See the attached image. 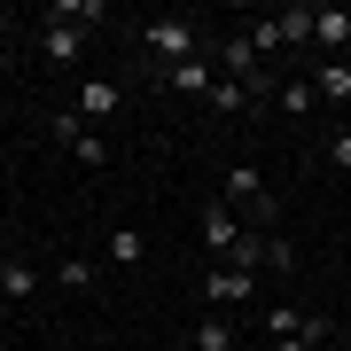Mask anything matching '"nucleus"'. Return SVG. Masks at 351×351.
I'll use <instances>...</instances> for the list:
<instances>
[{"instance_id": "obj_4", "label": "nucleus", "mask_w": 351, "mask_h": 351, "mask_svg": "<svg viewBox=\"0 0 351 351\" xmlns=\"http://www.w3.org/2000/svg\"><path fill=\"white\" fill-rule=\"evenodd\" d=\"M313 47L328 55V63H343V47H351V8H313Z\"/></svg>"}, {"instance_id": "obj_17", "label": "nucleus", "mask_w": 351, "mask_h": 351, "mask_svg": "<svg viewBox=\"0 0 351 351\" xmlns=\"http://www.w3.org/2000/svg\"><path fill=\"white\" fill-rule=\"evenodd\" d=\"M274 101H281L289 117H304V110H313L320 94H313V78H289V86H274Z\"/></svg>"}, {"instance_id": "obj_15", "label": "nucleus", "mask_w": 351, "mask_h": 351, "mask_svg": "<svg viewBox=\"0 0 351 351\" xmlns=\"http://www.w3.org/2000/svg\"><path fill=\"white\" fill-rule=\"evenodd\" d=\"M55 24H78V32H86V24H101V0H55Z\"/></svg>"}, {"instance_id": "obj_5", "label": "nucleus", "mask_w": 351, "mask_h": 351, "mask_svg": "<svg viewBox=\"0 0 351 351\" xmlns=\"http://www.w3.org/2000/svg\"><path fill=\"white\" fill-rule=\"evenodd\" d=\"M219 203H250V211H274V195H265V172L258 164H226V195Z\"/></svg>"}, {"instance_id": "obj_13", "label": "nucleus", "mask_w": 351, "mask_h": 351, "mask_svg": "<svg viewBox=\"0 0 351 351\" xmlns=\"http://www.w3.org/2000/svg\"><path fill=\"white\" fill-rule=\"evenodd\" d=\"M250 101H258V86H234V78H219V86H211V110H219V117H242Z\"/></svg>"}, {"instance_id": "obj_2", "label": "nucleus", "mask_w": 351, "mask_h": 351, "mask_svg": "<svg viewBox=\"0 0 351 351\" xmlns=\"http://www.w3.org/2000/svg\"><path fill=\"white\" fill-rule=\"evenodd\" d=\"M47 133L63 141V149H71L78 164H110V141H101V133H94V125H86L78 110H55V117H47Z\"/></svg>"}, {"instance_id": "obj_7", "label": "nucleus", "mask_w": 351, "mask_h": 351, "mask_svg": "<svg viewBox=\"0 0 351 351\" xmlns=\"http://www.w3.org/2000/svg\"><path fill=\"white\" fill-rule=\"evenodd\" d=\"M203 297H211V304H250V297H258V274H242V265H219V274L203 281Z\"/></svg>"}, {"instance_id": "obj_8", "label": "nucleus", "mask_w": 351, "mask_h": 351, "mask_svg": "<svg viewBox=\"0 0 351 351\" xmlns=\"http://www.w3.org/2000/svg\"><path fill=\"white\" fill-rule=\"evenodd\" d=\"M203 242H211V250H226V258H234V250H242V219L226 211V203H211V211H203Z\"/></svg>"}, {"instance_id": "obj_18", "label": "nucleus", "mask_w": 351, "mask_h": 351, "mask_svg": "<svg viewBox=\"0 0 351 351\" xmlns=\"http://www.w3.org/2000/svg\"><path fill=\"white\" fill-rule=\"evenodd\" d=\"M188 351H234V328H226V320L211 313V320L195 328V343H188Z\"/></svg>"}, {"instance_id": "obj_9", "label": "nucleus", "mask_w": 351, "mask_h": 351, "mask_svg": "<svg viewBox=\"0 0 351 351\" xmlns=\"http://www.w3.org/2000/svg\"><path fill=\"white\" fill-rule=\"evenodd\" d=\"M32 289H39V265H32V258H0V297H8V304H24Z\"/></svg>"}, {"instance_id": "obj_14", "label": "nucleus", "mask_w": 351, "mask_h": 351, "mask_svg": "<svg viewBox=\"0 0 351 351\" xmlns=\"http://www.w3.org/2000/svg\"><path fill=\"white\" fill-rule=\"evenodd\" d=\"M55 281H63V289H78V297H86V289L101 281V265H94V258H63V265H55Z\"/></svg>"}, {"instance_id": "obj_1", "label": "nucleus", "mask_w": 351, "mask_h": 351, "mask_svg": "<svg viewBox=\"0 0 351 351\" xmlns=\"http://www.w3.org/2000/svg\"><path fill=\"white\" fill-rule=\"evenodd\" d=\"M141 47L156 63H188V55H203V32H195V16H156V24H141Z\"/></svg>"}, {"instance_id": "obj_20", "label": "nucleus", "mask_w": 351, "mask_h": 351, "mask_svg": "<svg viewBox=\"0 0 351 351\" xmlns=\"http://www.w3.org/2000/svg\"><path fill=\"white\" fill-rule=\"evenodd\" d=\"M320 156L336 164V172H351V125H336V133H328V141H320Z\"/></svg>"}, {"instance_id": "obj_6", "label": "nucleus", "mask_w": 351, "mask_h": 351, "mask_svg": "<svg viewBox=\"0 0 351 351\" xmlns=\"http://www.w3.org/2000/svg\"><path fill=\"white\" fill-rule=\"evenodd\" d=\"M39 55H47V63H78V55H86V32L47 16V24H39Z\"/></svg>"}, {"instance_id": "obj_10", "label": "nucleus", "mask_w": 351, "mask_h": 351, "mask_svg": "<svg viewBox=\"0 0 351 351\" xmlns=\"http://www.w3.org/2000/svg\"><path fill=\"white\" fill-rule=\"evenodd\" d=\"M117 101H125V86H101L94 78V86H78V117H86V125L94 117H117Z\"/></svg>"}, {"instance_id": "obj_19", "label": "nucleus", "mask_w": 351, "mask_h": 351, "mask_svg": "<svg viewBox=\"0 0 351 351\" xmlns=\"http://www.w3.org/2000/svg\"><path fill=\"white\" fill-rule=\"evenodd\" d=\"M320 336H328V320H313V313H304V328H297V336H281L274 351H320Z\"/></svg>"}, {"instance_id": "obj_16", "label": "nucleus", "mask_w": 351, "mask_h": 351, "mask_svg": "<svg viewBox=\"0 0 351 351\" xmlns=\"http://www.w3.org/2000/svg\"><path fill=\"white\" fill-rule=\"evenodd\" d=\"M274 24H281V47H304L313 39V8H281Z\"/></svg>"}, {"instance_id": "obj_12", "label": "nucleus", "mask_w": 351, "mask_h": 351, "mask_svg": "<svg viewBox=\"0 0 351 351\" xmlns=\"http://www.w3.org/2000/svg\"><path fill=\"white\" fill-rule=\"evenodd\" d=\"M149 258V234H141V226H117L110 234V265H141Z\"/></svg>"}, {"instance_id": "obj_11", "label": "nucleus", "mask_w": 351, "mask_h": 351, "mask_svg": "<svg viewBox=\"0 0 351 351\" xmlns=\"http://www.w3.org/2000/svg\"><path fill=\"white\" fill-rule=\"evenodd\" d=\"M313 94L320 101H351V63H320L313 71Z\"/></svg>"}, {"instance_id": "obj_3", "label": "nucleus", "mask_w": 351, "mask_h": 351, "mask_svg": "<svg viewBox=\"0 0 351 351\" xmlns=\"http://www.w3.org/2000/svg\"><path fill=\"white\" fill-rule=\"evenodd\" d=\"M211 86H219L211 47H203V55H188V63H164V94H203V101H211Z\"/></svg>"}]
</instances>
